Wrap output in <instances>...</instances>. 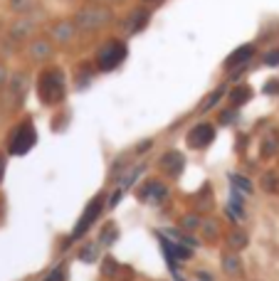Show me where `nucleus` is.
Listing matches in <instances>:
<instances>
[{"mask_svg":"<svg viewBox=\"0 0 279 281\" xmlns=\"http://www.w3.org/2000/svg\"><path fill=\"white\" fill-rule=\"evenodd\" d=\"M35 129H32V124L30 121H25L22 126H17L15 131H12V136L7 140V150L12 153V155H25L32 145H35Z\"/></svg>","mask_w":279,"mask_h":281,"instance_id":"f03ea898","label":"nucleus"},{"mask_svg":"<svg viewBox=\"0 0 279 281\" xmlns=\"http://www.w3.org/2000/svg\"><path fill=\"white\" fill-rule=\"evenodd\" d=\"M161 168L168 170L171 175H178L181 168H183V155H181L178 150H168V153L161 158Z\"/></svg>","mask_w":279,"mask_h":281,"instance_id":"423d86ee","label":"nucleus"},{"mask_svg":"<svg viewBox=\"0 0 279 281\" xmlns=\"http://www.w3.org/2000/svg\"><path fill=\"white\" fill-rule=\"evenodd\" d=\"M47 281H65V272H62V269H55V272L50 274V279Z\"/></svg>","mask_w":279,"mask_h":281,"instance_id":"6ab92c4d","label":"nucleus"},{"mask_svg":"<svg viewBox=\"0 0 279 281\" xmlns=\"http://www.w3.org/2000/svg\"><path fill=\"white\" fill-rule=\"evenodd\" d=\"M252 57V47L250 45H245V47H240V50H235L230 57H227V67H235V65H242V62H247Z\"/></svg>","mask_w":279,"mask_h":281,"instance_id":"6e6552de","label":"nucleus"},{"mask_svg":"<svg viewBox=\"0 0 279 281\" xmlns=\"http://www.w3.org/2000/svg\"><path fill=\"white\" fill-rule=\"evenodd\" d=\"M265 62H267L270 67H275V65H279V50H275V52H270V55L265 57Z\"/></svg>","mask_w":279,"mask_h":281,"instance_id":"f3484780","label":"nucleus"},{"mask_svg":"<svg viewBox=\"0 0 279 281\" xmlns=\"http://www.w3.org/2000/svg\"><path fill=\"white\" fill-rule=\"evenodd\" d=\"M247 99H250V89H247V86H240V89L232 91V101H235V104H242V101H247Z\"/></svg>","mask_w":279,"mask_h":281,"instance_id":"4468645a","label":"nucleus"},{"mask_svg":"<svg viewBox=\"0 0 279 281\" xmlns=\"http://www.w3.org/2000/svg\"><path fill=\"white\" fill-rule=\"evenodd\" d=\"M183 224H186V229H198V227H200V219L193 217V214H188V217L183 219Z\"/></svg>","mask_w":279,"mask_h":281,"instance_id":"dca6fc26","label":"nucleus"},{"mask_svg":"<svg viewBox=\"0 0 279 281\" xmlns=\"http://www.w3.org/2000/svg\"><path fill=\"white\" fill-rule=\"evenodd\" d=\"M96 254H99V244H89V247H84V249L79 252V257H82L84 262H94Z\"/></svg>","mask_w":279,"mask_h":281,"instance_id":"f8f14e48","label":"nucleus"},{"mask_svg":"<svg viewBox=\"0 0 279 281\" xmlns=\"http://www.w3.org/2000/svg\"><path fill=\"white\" fill-rule=\"evenodd\" d=\"M230 244L232 247H245L247 244V237L242 232H235V234H230Z\"/></svg>","mask_w":279,"mask_h":281,"instance_id":"2eb2a0df","label":"nucleus"},{"mask_svg":"<svg viewBox=\"0 0 279 281\" xmlns=\"http://www.w3.org/2000/svg\"><path fill=\"white\" fill-rule=\"evenodd\" d=\"M2 170H5V163H2V158H0V178H2Z\"/></svg>","mask_w":279,"mask_h":281,"instance_id":"4be33fe9","label":"nucleus"},{"mask_svg":"<svg viewBox=\"0 0 279 281\" xmlns=\"http://www.w3.org/2000/svg\"><path fill=\"white\" fill-rule=\"evenodd\" d=\"M265 183H267L265 188H267V190L272 193V190H275V175H267V178H265Z\"/></svg>","mask_w":279,"mask_h":281,"instance_id":"aec40b11","label":"nucleus"},{"mask_svg":"<svg viewBox=\"0 0 279 281\" xmlns=\"http://www.w3.org/2000/svg\"><path fill=\"white\" fill-rule=\"evenodd\" d=\"M168 234H171L178 244H186V247H198V242H195L193 237H188V234H183V232H178V229H168Z\"/></svg>","mask_w":279,"mask_h":281,"instance_id":"1a4fd4ad","label":"nucleus"},{"mask_svg":"<svg viewBox=\"0 0 279 281\" xmlns=\"http://www.w3.org/2000/svg\"><path fill=\"white\" fill-rule=\"evenodd\" d=\"M104 210V198H94L89 205H87V210L82 212V217H79V222L74 224V229H72V237L70 239H77L79 234H84L92 224H94V219H99V214Z\"/></svg>","mask_w":279,"mask_h":281,"instance_id":"7ed1b4c3","label":"nucleus"},{"mask_svg":"<svg viewBox=\"0 0 279 281\" xmlns=\"http://www.w3.org/2000/svg\"><path fill=\"white\" fill-rule=\"evenodd\" d=\"M212 136H215V129L210 124H198L190 134H188V143L193 148H205L212 143Z\"/></svg>","mask_w":279,"mask_h":281,"instance_id":"39448f33","label":"nucleus"},{"mask_svg":"<svg viewBox=\"0 0 279 281\" xmlns=\"http://www.w3.org/2000/svg\"><path fill=\"white\" fill-rule=\"evenodd\" d=\"M220 96H222V91H215V94H210V99L205 101V106H203V109H210V106H215V101H220Z\"/></svg>","mask_w":279,"mask_h":281,"instance_id":"a211bd4d","label":"nucleus"},{"mask_svg":"<svg viewBox=\"0 0 279 281\" xmlns=\"http://www.w3.org/2000/svg\"><path fill=\"white\" fill-rule=\"evenodd\" d=\"M37 94L42 96L45 104H55L57 99H62V96H65V76H62V71H57V70L45 71V74L40 76Z\"/></svg>","mask_w":279,"mask_h":281,"instance_id":"f257e3e1","label":"nucleus"},{"mask_svg":"<svg viewBox=\"0 0 279 281\" xmlns=\"http://www.w3.org/2000/svg\"><path fill=\"white\" fill-rule=\"evenodd\" d=\"M139 195H141V200H156V203H158V200H166V198H168V190H166L163 185H158V183H151L148 188L141 190Z\"/></svg>","mask_w":279,"mask_h":281,"instance_id":"0eeeda50","label":"nucleus"},{"mask_svg":"<svg viewBox=\"0 0 279 281\" xmlns=\"http://www.w3.org/2000/svg\"><path fill=\"white\" fill-rule=\"evenodd\" d=\"M222 267H225V272H227L230 277H235V274H240V259H237V257H225V262H222Z\"/></svg>","mask_w":279,"mask_h":281,"instance_id":"9b49d317","label":"nucleus"},{"mask_svg":"<svg viewBox=\"0 0 279 281\" xmlns=\"http://www.w3.org/2000/svg\"><path fill=\"white\" fill-rule=\"evenodd\" d=\"M126 57V45L124 42H109L101 52H99V67L101 70H114V67H119V62Z\"/></svg>","mask_w":279,"mask_h":281,"instance_id":"20e7f679","label":"nucleus"},{"mask_svg":"<svg viewBox=\"0 0 279 281\" xmlns=\"http://www.w3.org/2000/svg\"><path fill=\"white\" fill-rule=\"evenodd\" d=\"M230 180H232V185L240 188L242 193H252V190H255V185H252L247 178H242V175H230Z\"/></svg>","mask_w":279,"mask_h":281,"instance_id":"9d476101","label":"nucleus"},{"mask_svg":"<svg viewBox=\"0 0 279 281\" xmlns=\"http://www.w3.org/2000/svg\"><path fill=\"white\" fill-rule=\"evenodd\" d=\"M114 237H116V227L114 224H109V227H104V232H101V244H114Z\"/></svg>","mask_w":279,"mask_h":281,"instance_id":"ddd939ff","label":"nucleus"},{"mask_svg":"<svg viewBox=\"0 0 279 281\" xmlns=\"http://www.w3.org/2000/svg\"><path fill=\"white\" fill-rule=\"evenodd\" d=\"M198 279H200V281H212V277L205 274V272H200V274H198Z\"/></svg>","mask_w":279,"mask_h":281,"instance_id":"412c9836","label":"nucleus"}]
</instances>
